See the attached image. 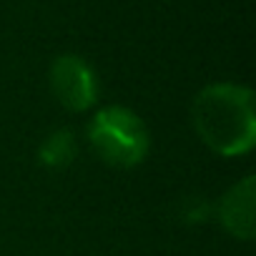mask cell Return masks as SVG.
Wrapping results in <instances>:
<instances>
[{"instance_id":"277c9868","label":"cell","mask_w":256,"mask_h":256,"mask_svg":"<svg viewBox=\"0 0 256 256\" xmlns=\"http://www.w3.org/2000/svg\"><path fill=\"white\" fill-rule=\"evenodd\" d=\"M254 201H256V178L246 176L238 184H234L218 204V221L221 226L241 238L248 241L256 234V218H254Z\"/></svg>"},{"instance_id":"7a4b0ae2","label":"cell","mask_w":256,"mask_h":256,"mask_svg":"<svg viewBox=\"0 0 256 256\" xmlns=\"http://www.w3.org/2000/svg\"><path fill=\"white\" fill-rule=\"evenodd\" d=\"M88 138L93 151L116 168L138 166L151 148L146 123L123 106L100 108L88 123Z\"/></svg>"},{"instance_id":"3957f363","label":"cell","mask_w":256,"mask_h":256,"mask_svg":"<svg viewBox=\"0 0 256 256\" xmlns=\"http://www.w3.org/2000/svg\"><path fill=\"white\" fill-rule=\"evenodd\" d=\"M50 88L68 110H88L98 98V78L78 56H60L50 66Z\"/></svg>"},{"instance_id":"6da1fadb","label":"cell","mask_w":256,"mask_h":256,"mask_svg":"<svg viewBox=\"0 0 256 256\" xmlns=\"http://www.w3.org/2000/svg\"><path fill=\"white\" fill-rule=\"evenodd\" d=\"M194 126L218 156H241L256 144L254 93L236 83L206 86L194 100Z\"/></svg>"},{"instance_id":"5b68a950","label":"cell","mask_w":256,"mask_h":256,"mask_svg":"<svg viewBox=\"0 0 256 256\" xmlns=\"http://www.w3.org/2000/svg\"><path fill=\"white\" fill-rule=\"evenodd\" d=\"M76 151H78V146H76L73 134L66 131V128H60V131H53L40 144L38 156H40V164L48 166V168H66V166L73 164Z\"/></svg>"}]
</instances>
